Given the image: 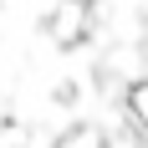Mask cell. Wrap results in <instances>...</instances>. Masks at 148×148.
Instances as JSON below:
<instances>
[{
	"instance_id": "cell-1",
	"label": "cell",
	"mask_w": 148,
	"mask_h": 148,
	"mask_svg": "<svg viewBox=\"0 0 148 148\" xmlns=\"http://www.w3.org/2000/svg\"><path fill=\"white\" fill-rule=\"evenodd\" d=\"M77 36H82V0H72V5L56 15V41H61V46H72Z\"/></svg>"
}]
</instances>
